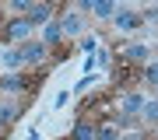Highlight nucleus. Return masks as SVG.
Segmentation results:
<instances>
[{
	"label": "nucleus",
	"mask_w": 158,
	"mask_h": 140,
	"mask_svg": "<svg viewBox=\"0 0 158 140\" xmlns=\"http://www.w3.org/2000/svg\"><path fill=\"white\" fill-rule=\"evenodd\" d=\"M67 102H70V91H60V95H56V109H63Z\"/></svg>",
	"instance_id": "obj_21"
},
{
	"label": "nucleus",
	"mask_w": 158,
	"mask_h": 140,
	"mask_svg": "<svg viewBox=\"0 0 158 140\" xmlns=\"http://www.w3.org/2000/svg\"><path fill=\"white\" fill-rule=\"evenodd\" d=\"M98 46H102V39H95V35H85V39H81V49H85L88 56H91V53H95V49H98Z\"/></svg>",
	"instance_id": "obj_18"
},
{
	"label": "nucleus",
	"mask_w": 158,
	"mask_h": 140,
	"mask_svg": "<svg viewBox=\"0 0 158 140\" xmlns=\"http://www.w3.org/2000/svg\"><path fill=\"white\" fill-rule=\"evenodd\" d=\"M91 14H95L98 21H113V14H116V0H95Z\"/></svg>",
	"instance_id": "obj_11"
},
{
	"label": "nucleus",
	"mask_w": 158,
	"mask_h": 140,
	"mask_svg": "<svg viewBox=\"0 0 158 140\" xmlns=\"http://www.w3.org/2000/svg\"><path fill=\"white\" fill-rule=\"evenodd\" d=\"M113 25H116V32H119V35L137 32V28H141V11H127V7H116Z\"/></svg>",
	"instance_id": "obj_5"
},
{
	"label": "nucleus",
	"mask_w": 158,
	"mask_h": 140,
	"mask_svg": "<svg viewBox=\"0 0 158 140\" xmlns=\"http://www.w3.org/2000/svg\"><path fill=\"white\" fill-rule=\"evenodd\" d=\"M77 7H81V11H88V14H91V7H95V0H77Z\"/></svg>",
	"instance_id": "obj_22"
},
{
	"label": "nucleus",
	"mask_w": 158,
	"mask_h": 140,
	"mask_svg": "<svg viewBox=\"0 0 158 140\" xmlns=\"http://www.w3.org/2000/svg\"><path fill=\"white\" fill-rule=\"evenodd\" d=\"M0 56H4V49H0Z\"/></svg>",
	"instance_id": "obj_23"
},
{
	"label": "nucleus",
	"mask_w": 158,
	"mask_h": 140,
	"mask_svg": "<svg viewBox=\"0 0 158 140\" xmlns=\"http://www.w3.org/2000/svg\"><path fill=\"white\" fill-rule=\"evenodd\" d=\"M70 140H95V119L81 116L77 123H74V130H70Z\"/></svg>",
	"instance_id": "obj_10"
},
{
	"label": "nucleus",
	"mask_w": 158,
	"mask_h": 140,
	"mask_svg": "<svg viewBox=\"0 0 158 140\" xmlns=\"http://www.w3.org/2000/svg\"><path fill=\"white\" fill-rule=\"evenodd\" d=\"M42 77H46L42 70H35V74L11 70V74H4V77H0V95H7V98H25V95H32V91L39 88Z\"/></svg>",
	"instance_id": "obj_1"
},
{
	"label": "nucleus",
	"mask_w": 158,
	"mask_h": 140,
	"mask_svg": "<svg viewBox=\"0 0 158 140\" xmlns=\"http://www.w3.org/2000/svg\"><path fill=\"white\" fill-rule=\"evenodd\" d=\"M141 119H144V123H151V126H158V98H144Z\"/></svg>",
	"instance_id": "obj_14"
},
{
	"label": "nucleus",
	"mask_w": 158,
	"mask_h": 140,
	"mask_svg": "<svg viewBox=\"0 0 158 140\" xmlns=\"http://www.w3.org/2000/svg\"><path fill=\"white\" fill-rule=\"evenodd\" d=\"M116 123H106V119H98L95 123V140H116Z\"/></svg>",
	"instance_id": "obj_15"
},
{
	"label": "nucleus",
	"mask_w": 158,
	"mask_h": 140,
	"mask_svg": "<svg viewBox=\"0 0 158 140\" xmlns=\"http://www.w3.org/2000/svg\"><path fill=\"white\" fill-rule=\"evenodd\" d=\"M32 32H35V28H32V21H28L25 14H14L11 21L4 25V39H7V42H28Z\"/></svg>",
	"instance_id": "obj_3"
},
{
	"label": "nucleus",
	"mask_w": 158,
	"mask_h": 140,
	"mask_svg": "<svg viewBox=\"0 0 158 140\" xmlns=\"http://www.w3.org/2000/svg\"><path fill=\"white\" fill-rule=\"evenodd\" d=\"M141 105H144V95H137V91H119V98H116V109H119V123L130 126V119L134 116H141Z\"/></svg>",
	"instance_id": "obj_2"
},
{
	"label": "nucleus",
	"mask_w": 158,
	"mask_h": 140,
	"mask_svg": "<svg viewBox=\"0 0 158 140\" xmlns=\"http://www.w3.org/2000/svg\"><path fill=\"white\" fill-rule=\"evenodd\" d=\"M116 140H148V133L144 130H127V133H119Z\"/></svg>",
	"instance_id": "obj_19"
},
{
	"label": "nucleus",
	"mask_w": 158,
	"mask_h": 140,
	"mask_svg": "<svg viewBox=\"0 0 158 140\" xmlns=\"http://www.w3.org/2000/svg\"><path fill=\"white\" fill-rule=\"evenodd\" d=\"M56 25H60V32H63V35H81V32H85V18L74 14L70 7L60 14V21H56Z\"/></svg>",
	"instance_id": "obj_8"
},
{
	"label": "nucleus",
	"mask_w": 158,
	"mask_h": 140,
	"mask_svg": "<svg viewBox=\"0 0 158 140\" xmlns=\"http://www.w3.org/2000/svg\"><path fill=\"white\" fill-rule=\"evenodd\" d=\"M18 49H21V56H25V67H42L46 60H49V46H46L42 39H28V42H21L18 46Z\"/></svg>",
	"instance_id": "obj_4"
},
{
	"label": "nucleus",
	"mask_w": 158,
	"mask_h": 140,
	"mask_svg": "<svg viewBox=\"0 0 158 140\" xmlns=\"http://www.w3.org/2000/svg\"><path fill=\"white\" fill-rule=\"evenodd\" d=\"M60 39H63V32H60V25H56V21L42 25V42L49 46V49H53V46H60Z\"/></svg>",
	"instance_id": "obj_13"
},
{
	"label": "nucleus",
	"mask_w": 158,
	"mask_h": 140,
	"mask_svg": "<svg viewBox=\"0 0 158 140\" xmlns=\"http://www.w3.org/2000/svg\"><path fill=\"white\" fill-rule=\"evenodd\" d=\"M35 4H39V0H11V11L14 14H28Z\"/></svg>",
	"instance_id": "obj_17"
},
{
	"label": "nucleus",
	"mask_w": 158,
	"mask_h": 140,
	"mask_svg": "<svg viewBox=\"0 0 158 140\" xmlns=\"http://www.w3.org/2000/svg\"><path fill=\"white\" fill-rule=\"evenodd\" d=\"M25 18L32 21V28H42V25H49V21H53V7L46 4V0H39V4H35Z\"/></svg>",
	"instance_id": "obj_9"
},
{
	"label": "nucleus",
	"mask_w": 158,
	"mask_h": 140,
	"mask_svg": "<svg viewBox=\"0 0 158 140\" xmlns=\"http://www.w3.org/2000/svg\"><path fill=\"white\" fill-rule=\"evenodd\" d=\"M0 63H4L7 70H21V67H25V56H21V49H4Z\"/></svg>",
	"instance_id": "obj_12"
},
{
	"label": "nucleus",
	"mask_w": 158,
	"mask_h": 140,
	"mask_svg": "<svg viewBox=\"0 0 158 140\" xmlns=\"http://www.w3.org/2000/svg\"><path fill=\"white\" fill-rule=\"evenodd\" d=\"M141 77H144L148 84H151V88H158V60H155V63H148V67H144V74H141Z\"/></svg>",
	"instance_id": "obj_16"
},
{
	"label": "nucleus",
	"mask_w": 158,
	"mask_h": 140,
	"mask_svg": "<svg viewBox=\"0 0 158 140\" xmlns=\"http://www.w3.org/2000/svg\"><path fill=\"white\" fill-rule=\"evenodd\" d=\"M21 112H25V98H0V126L18 123Z\"/></svg>",
	"instance_id": "obj_6"
},
{
	"label": "nucleus",
	"mask_w": 158,
	"mask_h": 140,
	"mask_svg": "<svg viewBox=\"0 0 158 140\" xmlns=\"http://www.w3.org/2000/svg\"><path fill=\"white\" fill-rule=\"evenodd\" d=\"M144 21H151V25H158V7H151V11H144V14H141V25H144Z\"/></svg>",
	"instance_id": "obj_20"
},
{
	"label": "nucleus",
	"mask_w": 158,
	"mask_h": 140,
	"mask_svg": "<svg viewBox=\"0 0 158 140\" xmlns=\"http://www.w3.org/2000/svg\"><path fill=\"white\" fill-rule=\"evenodd\" d=\"M116 56H119V63H130V67H137V63H148L151 49H148L144 42H130V46H123Z\"/></svg>",
	"instance_id": "obj_7"
}]
</instances>
